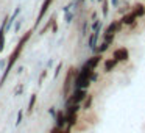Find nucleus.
Listing matches in <instances>:
<instances>
[{
    "mask_svg": "<svg viewBox=\"0 0 145 133\" xmlns=\"http://www.w3.org/2000/svg\"><path fill=\"white\" fill-rule=\"evenodd\" d=\"M119 20L123 27H134L136 24H137V17H136V14L133 13L131 10L126 11L125 14H122V17H120Z\"/></svg>",
    "mask_w": 145,
    "mask_h": 133,
    "instance_id": "obj_4",
    "label": "nucleus"
},
{
    "mask_svg": "<svg viewBox=\"0 0 145 133\" xmlns=\"http://www.w3.org/2000/svg\"><path fill=\"white\" fill-rule=\"evenodd\" d=\"M31 36H33V30H27V32L20 36L19 41H17L16 47L13 49V52L10 53V57L7 58V66H5V69H3L2 77H0V88H3V85L7 83V80H8V77H10L11 70H13V66L17 63V60H19V57L22 55L24 49H25V45L28 44V41L31 39Z\"/></svg>",
    "mask_w": 145,
    "mask_h": 133,
    "instance_id": "obj_1",
    "label": "nucleus"
},
{
    "mask_svg": "<svg viewBox=\"0 0 145 133\" xmlns=\"http://www.w3.org/2000/svg\"><path fill=\"white\" fill-rule=\"evenodd\" d=\"M108 50H109V44H106L105 41H101L100 44H97V47L94 49L95 53H101V55H103L105 52H108Z\"/></svg>",
    "mask_w": 145,
    "mask_h": 133,
    "instance_id": "obj_16",
    "label": "nucleus"
},
{
    "mask_svg": "<svg viewBox=\"0 0 145 133\" xmlns=\"http://www.w3.org/2000/svg\"><path fill=\"white\" fill-rule=\"evenodd\" d=\"M89 80H91V83H95V82L98 80V72H95V70H94V72H92V75H91V78H89Z\"/></svg>",
    "mask_w": 145,
    "mask_h": 133,
    "instance_id": "obj_28",
    "label": "nucleus"
},
{
    "mask_svg": "<svg viewBox=\"0 0 145 133\" xmlns=\"http://www.w3.org/2000/svg\"><path fill=\"white\" fill-rule=\"evenodd\" d=\"M95 19H97V13L94 11V13L91 14V20H95Z\"/></svg>",
    "mask_w": 145,
    "mask_h": 133,
    "instance_id": "obj_36",
    "label": "nucleus"
},
{
    "mask_svg": "<svg viewBox=\"0 0 145 133\" xmlns=\"http://www.w3.org/2000/svg\"><path fill=\"white\" fill-rule=\"evenodd\" d=\"M20 27H22V19H19V20L16 19V22H14V32L17 33L20 30Z\"/></svg>",
    "mask_w": 145,
    "mask_h": 133,
    "instance_id": "obj_27",
    "label": "nucleus"
},
{
    "mask_svg": "<svg viewBox=\"0 0 145 133\" xmlns=\"http://www.w3.org/2000/svg\"><path fill=\"white\" fill-rule=\"evenodd\" d=\"M55 20H56V16H55V14H53V16H52L50 19L47 20V22H45V25L42 27L41 30H39V35H45V33H47L48 30L52 28V25H53V22H55Z\"/></svg>",
    "mask_w": 145,
    "mask_h": 133,
    "instance_id": "obj_15",
    "label": "nucleus"
},
{
    "mask_svg": "<svg viewBox=\"0 0 145 133\" xmlns=\"http://www.w3.org/2000/svg\"><path fill=\"white\" fill-rule=\"evenodd\" d=\"M101 27H103L101 19H95L94 22H92V25H91V32H98V30H101Z\"/></svg>",
    "mask_w": 145,
    "mask_h": 133,
    "instance_id": "obj_20",
    "label": "nucleus"
},
{
    "mask_svg": "<svg viewBox=\"0 0 145 133\" xmlns=\"http://www.w3.org/2000/svg\"><path fill=\"white\" fill-rule=\"evenodd\" d=\"M53 2H55V0H44V2H42L41 8H39V13H38V17H36V22H35V28L41 25V22L44 20L45 14L48 13V10H50V7H52Z\"/></svg>",
    "mask_w": 145,
    "mask_h": 133,
    "instance_id": "obj_3",
    "label": "nucleus"
},
{
    "mask_svg": "<svg viewBox=\"0 0 145 133\" xmlns=\"http://www.w3.org/2000/svg\"><path fill=\"white\" fill-rule=\"evenodd\" d=\"M73 17H75V14H73V13H70V11H69V13H66V17H64V19H66V24H70L73 20Z\"/></svg>",
    "mask_w": 145,
    "mask_h": 133,
    "instance_id": "obj_26",
    "label": "nucleus"
},
{
    "mask_svg": "<svg viewBox=\"0 0 145 133\" xmlns=\"http://www.w3.org/2000/svg\"><path fill=\"white\" fill-rule=\"evenodd\" d=\"M36 102H38V94H36V92H33V94L30 95V100H28L27 114H31V113H33V110H35V107H36Z\"/></svg>",
    "mask_w": 145,
    "mask_h": 133,
    "instance_id": "obj_14",
    "label": "nucleus"
},
{
    "mask_svg": "<svg viewBox=\"0 0 145 133\" xmlns=\"http://www.w3.org/2000/svg\"><path fill=\"white\" fill-rule=\"evenodd\" d=\"M89 24H88V20H84V22H83V27H81V35L83 36H88L89 35Z\"/></svg>",
    "mask_w": 145,
    "mask_h": 133,
    "instance_id": "obj_24",
    "label": "nucleus"
},
{
    "mask_svg": "<svg viewBox=\"0 0 145 133\" xmlns=\"http://www.w3.org/2000/svg\"><path fill=\"white\" fill-rule=\"evenodd\" d=\"M76 72H78V69H76L75 66H70L69 69H67L66 77H64L63 88H61V94H63L64 99H67V97H69V94L72 92V89H73V80H75Z\"/></svg>",
    "mask_w": 145,
    "mask_h": 133,
    "instance_id": "obj_2",
    "label": "nucleus"
},
{
    "mask_svg": "<svg viewBox=\"0 0 145 133\" xmlns=\"http://www.w3.org/2000/svg\"><path fill=\"white\" fill-rule=\"evenodd\" d=\"M97 2H98V3H101V2H103V0H97Z\"/></svg>",
    "mask_w": 145,
    "mask_h": 133,
    "instance_id": "obj_38",
    "label": "nucleus"
},
{
    "mask_svg": "<svg viewBox=\"0 0 145 133\" xmlns=\"http://www.w3.org/2000/svg\"><path fill=\"white\" fill-rule=\"evenodd\" d=\"M78 2H86V0H78Z\"/></svg>",
    "mask_w": 145,
    "mask_h": 133,
    "instance_id": "obj_39",
    "label": "nucleus"
},
{
    "mask_svg": "<svg viewBox=\"0 0 145 133\" xmlns=\"http://www.w3.org/2000/svg\"><path fill=\"white\" fill-rule=\"evenodd\" d=\"M112 58H116L119 63H126L129 60V50L126 47H119L112 52Z\"/></svg>",
    "mask_w": 145,
    "mask_h": 133,
    "instance_id": "obj_5",
    "label": "nucleus"
},
{
    "mask_svg": "<svg viewBox=\"0 0 145 133\" xmlns=\"http://www.w3.org/2000/svg\"><path fill=\"white\" fill-rule=\"evenodd\" d=\"M131 11L136 14L137 19H140V17L145 16V5L144 3H134V5H133V8H131Z\"/></svg>",
    "mask_w": 145,
    "mask_h": 133,
    "instance_id": "obj_12",
    "label": "nucleus"
},
{
    "mask_svg": "<svg viewBox=\"0 0 145 133\" xmlns=\"http://www.w3.org/2000/svg\"><path fill=\"white\" fill-rule=\"evenodd\" d=\"M109 14V0H103L101 2V16L106 17Z\"/></svg>",
    "mask_w": 145,
    "mask_h": 133,
    "instance_id": "obj_18",
    "label": "nucleus"
},
{
    "mask_svg": "<svg viewBox=\"0 0 145 133\" xmlns=\"http://www.w3.org/2000/svg\"><path fill=\"white\" fill-rule=\"evenodd\" d=\"M47 74H48V70H47V69L42 70L41 75H39V78H38V85H42V83H44V80H45V77H47Z\"/></svg>",
    "mask_w": 145,
    "mask_h": 133,
    "instance_id": "obj_25",
    "label": "nucleus"
},
{
    "mask_svg": "<svg viewBox=\"0 0 145 133\" xmlns=\"http://www.w3.org/2000/svg\"><path fill=\"white\" fill-rule=\"evenodd\" d=\"M66 120H67V127H70V128L75 127L78 124V113H66Z\"/></svg>",
    "mask_w": 145,
    "mask_h": 133,
    "instance_id": "obj_13",
    "label": "nucleus"
},
{
    "mask_svg": "<svg viewBox=\"0 0 145 133\" xmlns=\"http://www.w3.org/2000/svg\"><path fill=\"white\" fill-rule=\"evenodd\" d=\"M5 66H7V60H2V61H0V67L5 69Z\"/></svg>",
    "mask_w": 145,
    "mask_h": 133,
    "instance_id": "obj_35",
    "label": "nucleus"
},
{
    "mask_svg": "<svg viewBox=\"0 0 145 133\" xmlns=\"http://www.w3.org/2000/svg\"><path fill=\"white\" fill-rule=\"evenodd\" d=\"M92 102H94V95L92 94H88V97L83 100V110H91V107H92Z\"/></svg>",
    "mask_w": 145,
    "mask_h": 133,
    "instance_id": "obj_17",
    "label": "nucleus"
},
{
    "mask_svg": "<svg viewBox=\"0 0 145 133\" xmlns=\"http://www.w3.org/2000/svg\"><path fill=\"white\" fill-rule=\"evenodd\" d=\"M24 89H25V86H24V83H19V85H17L16 88H14L13 94H14V95H20V94H22V91H24Z\"/></svg>",
    "mask_w": 145,
    "mask_h": 133,
    "instance_id": "obj_22",
    "label": "nucleus"
},
{
    "mask_svg": "<svg viewBox=\"0 0 145 133\" xmlns=\"http://www.w3.org/2000/svg\"><path fill=\"white\" fill-rule=\"evenodd\" d=\"M72 5H73V3H70V5H67V7H64V8H63V13H64V14H66V13H69V11H70V8H72Z\"/></svg>",
    "mask_w": 145,
    "mask_h": 133,
    "instance_id": "obj_32",
    "label": "nucleus"
},
{
    "mask_svg": "<svg viewBox=\"0 0 145 133\" xmlns=\"http://www.w3.org/2000/svg\"><path fill=\"white\" fill-rule=\"evenodd\" d=\"M126 11H129V5H128V3H126V5H123V7L119 10V13H120V14H125Z\"/></svg>",
    "mask_w": 145,
    "mask_h": 133,
    "instance_id": "obj_29",
    "label": "nucleus"
},
{
    "mask_svg": "<svg viewBox=\"0 0 145 133\" xmlns=\"http://www.w3.org/2000/svg\"><path fill=\"white\" fill-rule=\"evenodd\" d=\"M100 32H101V30L89 33V36H88V47L91 49V50H94V49L97 47V44H98V38H100Z\"/></svg>",
    "mask_w": 145,
    "mask_h": 133,
    "instance_id": "obj_10",
    "label": "nucleus"
},
{
    "mask_svg": "<svg viewBox=\"0 0 145 133\" xmlns=\"http://www.w3.org/2000/svg\"><path fill=\"white\" fill-rule=\"evenodd\" d=\"M61 69H63V61H59V63L56 64V67H55V72H53V78H58L61 74Z\"/></svg>",
    "mask_w": 145,
    "mask_h": 133,
    "instance_id": "obj_21",
    "label": "nucleus"
},
{
    "mask_svg": "<svg viewBox=\"0 0 145 133\" xmlns=\"http://www.w3.org/2000/svg\"><path fill=\"white\" fill-rule=\"evenodd\" d=\"M22 120H24V110H19V111H17V117H16V127L20 125Z\"/></svg>",
    "mask_w": 145,
    "mask_h": 133,
    "instance_id": "obj_23",
    "label": "nucleus"
},
{
    "mask_svg": "<svg viewBox=\"0 0 145 133\" xmlns=\"http://www.w3.org/2000/svg\"><path fill=\"white\" fill-rule=\"evenodd\" d=\"M52 33H58V22H56V20H55V22H53V25H52Z\"/></svg>",
    "mask_w": 145,
    "mask_h": 133,
    "instance_id": "obj_31",
    "label": "nucleus"
},
{
    "mask_svg": "<svg viewBox=\"0 0 145 133\" xmlns=\"http://www.w3.org/2000/svg\"><path fill=\"white\" fill-rule=\"evenodd\" d=\"M91 2H94V0H91Z\"/></svg>",
    "mask_w": 145,
    "mask_h": 133,
    "instance_id": "obj_40",
    "label": "nucleus"
},
{
    "mask_svg": "<svg viewBox=\"0 0 145 133\" xmlns=\"http://www.w3.org/2000/svg\"><path fill=\"white\" fill-rule=\"evenodd\" d=\"M8 17H10V16H5V19L2 20V27H0V53H2V50L5 49V42H7V39H5V35H7V30H5V27H7Z\"/></svg>",
    "mask_w": 145,
    "mask_h": 133,
    "instance_id": "obj_11",
    "label": "nucleus"
},
{
    "mask_svg": "<svg viewBox=\"0 0 145 133\" xmlns=\"http://www.w3.org/2000/svg\"><path fill=\"white\" fill-rule=\"evenodd\" d=\"M103 41L106 44L112 45V42L116 41V33H106V35H103Z\"/></svg>",
    "mask_w": 145,
    "mask_h": 133,
    "instance_id": "obj_19",
    "label": "nucleus"
},
{
    "mask_svg": "<svg viewBox=\"0 0 145 133\" xmlns=\"http://www.w3.org/2000/svg\"><path fill=\"white\" fill-rule=\"evenodd\" d=\"M48 114H50V116L55 119V116H56V110H55V107H50V108H48Z\"/></svg>",
    "mask_w": 145,
    "mask_h": 133,
    "instance_id": "obj_30",
    "label": "nucleus"
},
{
    "mask_svg": "<svg viewBox=\"0 0 145 133\" xmlns=\"http://www.w3.org/2000/svg\"><path fill=\"white\" fill-rule=\"evenodd\" d=\"M22 70H24V67H22V66L17 67V74H22Z\"/></svg>",
    "mask_w": 145,
    "mask_h": 133,
    "instance_id": "obj_37",
    "label": "nucleus"
},
{
    "mask_svg": "<svg viewBox=\"0 0 145 133\" xmlns=\"http://www.w3.org/2000/svg\"><path fill=\"white\" fill-rule=\"evenodd\" d=\"M122 28H123V25L120 24L119 19H117V20H111L109 25L105 28L103 35H106V33H119V32H122Z\"/></svg>",
    "mask_w": 145,
    "mask_h": 133,
    "instance_id": "obj_8",
    "label": "nucleus"
},
{
    "mask_svg": "<svg viewBox=\"0 0 145 133\" xmlns=\"http://www.w3.org/2000/svg\"><path fill=\"white\" fill-rule=\"evenodd\" d=\"M58 133H70V127H66V128H61Z\"/></svg>",
    "mask_w": 145,
    "mask_h": 133,
    "instance_id": "obj_33",
    "label": "nucleus"
},
{
    "mask_svg": "<svg viewBox=\"0 0 145 133\" xmlns=\"http://www.w3.org/2000/svg\"><path fill=\"white\" fill-rule=\"evenodd\" d=\"M103 61V55L101 53H95V55H92L91 58H88V60L84 61V66L86 67H89V69H97V66Z\"/></svg>",
    "mask_w": 145,
    "mask_h": 133,
    "instance_id": "obj_6",
    "label": "nucleus"
},
{
    "mask_svg": "<svg viewBox=\"0 0 145 133\" xmlns=\"http://www.w3.org/2000/svg\"><path fill=\"white\" fill-rule=\"evenodd\" d=\"M109 3L112 5V7H117V5H119V0H109Z\"/></svg>",
    "mask_w": 145,
    "mask_h": 133,
    "instance_id": "obj_34",
    "label": "nucleus"
},
{
    "mask_svg": "<svg viewBox=\"0 0 145 133\" xmlns=\"http://www.w3.org/2000/svg\"><path fill=\"white\" fill-rule=\"evenodd\" d=\"M117 64H119V61L116 60V58H106V60L103 61V70H105V74H109V72H112L114 69L117 67Z\"/></svg>",
    "mask_w": 145,
    "mask_h": 133,
    "instance_id": "obj_9",
    "label": "nucleus"
},
{
    "mask_svg": "<svg viewBox=\"0 0 145 133\" xmlns=\"http://www.w3.org/2000/svg\"><path fill=\"white\" fill-rule=\"evenodd\" d=\"M55 125L58 128H66L67 127V120H66V113L64 110H58L56 111V116H55Z\"/></svg>",
    "mask_w": 145,
    "mask_h": 133,
    "instance_id": "obj_7",
    "label": "nucleus"
}]
</instances>
